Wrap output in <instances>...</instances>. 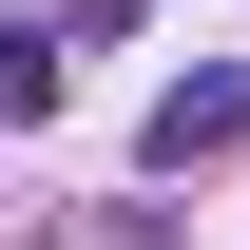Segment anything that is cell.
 <instances>
[{
	"instance_id": "cell-2",
	"label": "cell",
	"mask_w": 250,
	"mask_h": 250,
	"mask_svg": "<svg viewBox=\"0 0 250 250\" xmlns=\"http://www.w3.org/2000/svg\"><path fill=\"white\" fill-rule=\"evenodd\" d=\"M0 116H58V58H39V20H0Z\"/></svg>"
},
{
	"instance_id": "cell-1",
	"label": "cell",
	"mask_w": 250,
	"mask_h": 250,
	"mask_svg": "<svg viewBox=\"0 0 250 250\" xmlns=\"http://www.w3.org/2000/svg\"><path fill=\"white\" fill-rule=\"evenodd\" d=\"M231 135H250V77H173V96H154V173L231 154Z\"/></svg>"
},
{
	"instance_id": "cell-3",
	"label": "cell",
	"mask_w": 250,
	"mask_h": 250,
	"mask_svg": "<svg viewBox=\"0 0 250 250\" xmlns=\"http://www.w3.org/2000/svg\"><path fill=\"white\" fill-rule=\"evenodd\" d=\"M77 20H135V0H77Z\"/></svg>"
}]
</instances>
